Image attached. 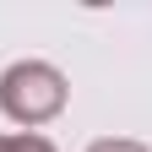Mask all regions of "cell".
Instances as JSON below:
<instances>
[{
  "instance_id": "1",
  "label": "cell",
  "mask_w": 152,
  "mask_h": 152,
  "mask_svg": "<svg viewBox=\"0 0 152 152\" xmlns=\"http://www.w3.org/2000/svg\"><path fill=\"white\" fill-rule=\"evenodd\" d=\"M0 109L11 114L16 125H49L54 114L65 109V76L49 60H22L0 76Z\"/></svg>"
},
{
  "instance_id": "2",
  "label": "cell",
  "mask_w": 152,
  "mask_h": 152,
  "mask_svg": "<svg viewBox=\"0 0 152 152\" xmlns=\"http://www.w3.org/2000/svg\"><path fill=\"white\" fill-rule=\"evenodd\" d=\"M0 152H54V141H44V136H0Z\"/></svg>"
},
{
  "instance_id": "3",
  "label": "cell",
  "mask_w": 152,
  "mask_h": 152,
  "mask_svg": "<svg viewBox=\"0 0 152 152\" xmlns=\"http://www.w3.org/2000/svg\"><path fill=\"white\" fill-rule=\"evenodd\" d=\"M87 152H147L141 141H120V136H103V141H92Z\"/></svg>"
}]
</instances>
